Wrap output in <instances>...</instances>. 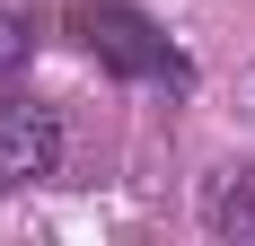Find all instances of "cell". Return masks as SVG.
Listing matches in <instances>:
<instances>
[{
	"mask_svg": "<svg viewBox=\"0 0 255 246\" xmlns=\"http://www.w3.org/2000/svg\"><path fill=\"white\" fill-rule=\"evenodd\" d=\"M79 44L97 53L106 71H124V79H185V62L167 53V35L141 9H124V0H88L79 9Z\"/></svg>",
	"mask_w": 255,
	"mask_h": 246,
	"instance_id": "obj_1",
	"label": "cell"
},
{
	"mask_svg": "<svg viewBox=\"0 0 255 246\" xmlns=\"http://www.w3.org/2000/svg\"><path fill=\"white\" fill-rule=\"evenodd\" d=\"M62 176V115L35 97H0V194Z\"/></svg>",
	"mask_w": 255,
	"mask_h": 246,
	"instance_id": "obj_2",
	"label": "cell"
},
{
	"mask_svg": "<svg viewBox=\"0 0 255 246\" xmlns=\"http://www.w3.org/2000/svg\"><path fill=\"white\" fill-rule=\"evenodd\" d=\"M26 62H35V18H9V9H0V79L26 71Z\"/></svg>",
	"mask_w": 255,
	"mask_h": 246,
	"instance_id": "obj_3",
	"label": "cell"
}]
</instances>
